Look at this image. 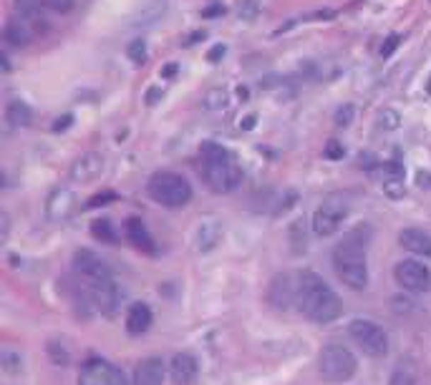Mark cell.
Wrapping results in <instances>:
<instances>
[{
	"mask_svg": "<svg viewBox=\"0 0 431 385\" xmlns=\"http://www.w3.org/2000/svg\"><path fill=\"white\" fill-rule=\"evenodd\" d=\"M298 307L305 317L318 325H328V322L338 320V315L343 312V302L335 295V290L323 280L318 272L303 270L298 275Z\"/></svg>",
	"mask_w": 431,
	"mask_h": 385,
	"instance_id": "obj_1",
	"label": "cell"
},
{
	"mask_svg": "<svg viewBox=\"0 0 431 385\" xmlns=\"http://www.w3.org/2000/svg\"><path fill=\"white\" fill-rule=\"evenodd\" d=\"M202 156V174L205 182L214 194H230L240 186L242 182V169L237 167L235 156L224 149L217 141H205L200 146Z\"/></svg>",
	"mask_w": 431,
	"mask_h": 385,
	"instance_id": "obj_2",
	"label": "cell"
},
{
	"mask_svg": "<svg viewBox=\"0 0 431 385\" xmlns=\"http://www.w3.org/2000/svg\"><path fill=\"white\" fill-rule=\"evenodd\" d=\"M361 232L356 230L333 249V270L338 280L353 292H361L368 288V259H366V239H361Z\"/></svg>",
	"mask_w": 431,
	"mask_h": 385,
	"instance_id": "obj_3",
	"label": "cell"
},
{
	"mask_svg": "<svg viewBox=\"0 0 431 385\" xmlns=\"http://www.w3.org/2000/svg\"><path fill=\"white\" fill-rule=\"evenodd\" d=\"M149 196L169 209H182L192 201V184L177 172H156L146 184Z\"/></svg>",
	"mask_w": 431,
	"mask_h": 385,
	"instance_id": "obj_4",
	"label": "cell"
},
{
	"mask_svg": "<svg viewBox=\"0 0 431 385\" xmlns=\"http://www.w3.org/2000/svg\"><path fill=\"white\" fill-rule=\"evenodd\" d=\"M358 370V360L345 345H326L318 355V373L326 383H343L351 380Z\"/></svg>",
	"mask_w": 431,
	"mask_h": 385,
	"instance_id": "obj_5",
	"label": "cell"
},
{
	"mask_svg": "<svg viewBox=\"0 0 431 385\" xmlns=\"http://www.w3.org/2000/svg\"><path fill=\"white\" fill-rule=\"evenodd\" d=\"M351 207H348V199L340 194H331L321 201V207L313 214V232L318 237H333L335 232L343 227L345 217H348Z\"/></svg>",
	"mask_w": 431,
	"mask_h": 385,
	"instance_id": "obj_6",
	"label": "cell"
},
{
	"mask_svg": "<svg viewBox=\"0 0 431 385\" xmlns=\"http://www.w3.org/2000/svg\"><path fill=\"white\" fill-rule=\"evenodd\" d=\"M348 335H351V340L366 355L384 357L386 353H389V335H386V330L381 328V325H376V322L358 317V320H353L351 325H348Z\"/></svg>",
	"mask_w": 431,
	"mask_h": 385,
	"instance_id": "obj_7",
	"label": "cell"
},
{
	"mask_svg": "<svg viewBox=\"0 0 431 385\" xmlns=\"http://www.w3.org/2000/svg\"><path fill=\"white\" fill-rule=\"evenodd\" d=\"M393 280L398 282V288L408 290V292H429L431 290V270L419 259H401L393 267Z\"/></svg>",
	"mask_w": 431,
	"mask_h": 385,
	"instance_id": "obj_8",
	"label": "cell"
},
{
	"mask_svg": "<svg viewBox=\"0 0 431 385\" xmlns=\"http://www.w3.org/2000/svg\"><path fill=\"white\" fill-rule=\"evenodd\" d=\"M79 385H127V378L114 362L104 360V357H91L81 368Z\"/></svg>",
	"mask_w": 431,
	"mask_h": 385,
	"instance_id": "obj_9",
	"label": "cell"
},
{
	"mask_svg": "<svg viewBox=\"0 0 431 385\" xmlns=\"http://www.w3.org/2000/svg\"><path fill=\"white\" fill-rule=\"evenodd\" d=\"M74 270L79 272L84 280H88L91 285H101V282L114 280L111 275V267L106 265L104 259L98 257L91 249H76L74 252Z\"/></svg>",
	"mask_w": 431,
	"mask_h": 385,
	"instance_id": "obj_10",
	"label": "cell"
},
{
	"mask_svg": "<svg viewBox=\"0 0 431 385\" xmlns=\"http://www.w3.org/2000/svg\"><path fill=\"white\" fill-rule=\"evenodd\" d=\"M91 288H93L91 290L93 305L104 312V315L114 317L116 312L121 310V302H124V292L119 290V285H116L114 280H109V282H101V285H91Z\"/></svg>",
	"mask_w": 431,
	"mask_h": 385,
	"instance_id": "obj_11",
	"label": "cell"
},
{
	"mask_svg": "<svg viewBox=\"0 0 431 385\" xmlns=\"http://www.w3.org/2000/svg\"><path fill=\"white\" fill-rule=\"evenodd\" d=\"M104 172V156L96 154V151H88V154H81L79 159L71 164V179L76 184H88L93 179L101 177Z\"/></svg>",
	"mask_w": 431,
	"mask_h": 385,
	"instance_id": "obj_12",
	"label": "cell"
},
{
	"mask_svg": "<svg viewBox=\"0 0 431 385\" xmlns=\"http://www.w3.org/2000/svg\"><path fill=\"white\" fill-rule=\"evenodd\" d=\"M74 209H76V194L71 189L58 186V189H53L51 194H48L46 217L51 219V222H64V219H69L71 214H74Z\"/></svg>",
	"mask_w": 431,
	"mask_h": 385,
	"instance_id": "obj_13",
	"label": "cell"
},
{
	"mask_svg": "<svg viewBox=\"0 0 431 385\" xmlns=\"http://www.w3.org/2000/svg\"><path fill=\"white\" fill-rule=\"evenodd\" d=\"M169 375L174 385H195L200 378V362L192 353H177L169 362Z\"/></svg>",
	"mask_w": 431,
	"mask_h": 385,
	"instance_id": "obj_14",
	"label": "cell"
},
{
	"mask_svg": "<svg viewBox=\"0 0 431 385\" xmlns=\"http://www.w3.org/2000/svg\"><path fill=\"white\" fill-rule=\"evenodd\" d=\"M164 375H167L164 360L151 355L137 365V370H134V385H164Z\"/></svg>",
	"mask_w": 431,
	"mask_h": 385,
	"instance_id": "obj_15",
	"label": "cell"
},
{
	"mask_svg": "<svg viewBox=\"0 0 431 385\" xmlns=\"http://www.w3.org/2000/svg\"><path fill=\"white\" fill-rule=\"evenodd\" d=\"M398 242H401V247L406 252L416 254V257H424V259H431V235L424 230H403L398 235Z\"/></svg>",
	"mask_w": 431,
	"mask_h": 385,
	"instance_id": "obj_16",
	"label": "cell"
},
{
	"mask_svg": "<svg viewBox=\"0 0 431 385\" xmlns=\"http://www.w3.org/2000/svg\"><path fill=\"white\" fill-rule=\"evenodd\" d=\"M16 11L21 16V20H25L35 33H46L48 30V18L43 16L40 0H16Z\"/></svg>",
	"mask_w": 431,
	"mask_h": 385,
	"instance_id": "obj_17",
	"label": "cell"
},
{
	"mask_svg": "<svg viewBox=\"0 0 431 385\" xmlns=\"http://www.w3.org/2000/svg\"><path fill=\"white\" fill-rule=\"evenodd\" d=\"M219 239H222V225H219L217 219H205V222H200V227H197L195 232L197 252H212L219 244Z\"/></svg>",
	"mask_w": 431,
	"mask_h": 385,
	"instance_id": "obj_18",
	"label": "cell"
},
{
	"mask_svg": "<svg viewBox=\"0 0 431 385\" xmlns=\"http://www.w3.org/2000/svg\"><path fill=\"white\" fill-rule=\"evenodd\" d=\"M151 320H154L151 307L146 305V302H134L127 312V320H124L127 322V333L129 335H144L151 328Z\"/></svg>",
	"mask_w": 431,
	"mask_h": 385,
	"instance_id": "obj_19",
	"label": "cell"
},
{
	"mask_svg": "<svg viewBox=\"0 0 431 385\" xmlns=\"http://www.w3.org/2000/svg\"><path fill=\"white\" fill-rule=\"evenodd\" d=\"M35 30L30 28L25 20H21V18H16V20H8L6 23V30H3V38L11 43V46H18V48H25L30 43V40L35 38Z\"/></svg>",
	"mask_w": 431,
	"mask_h": 385,
	"instance_id": "obj_20",
	"label": "cell"
},
{
	"mask_svg": "<svg viewBox=\"0 0 431 385\" xmlns=\"http://www.w3.org/2000/svg\"><path fill=\"white\" fill-rule=\"evenodd\" d=\"M127 237L134 247L142 249V252H154V239H151L149 230L139 217H129L127 219Z\"/></svg>",
	"mask_w": 431,
	"mask_h": 385,
	"instance_id": "obj_21",
	"label": "cell"
},
{
	"mask_svg": "<svg viewBox=\"0 0 431 385\" xmlns=\"http://www.w3.org/2000/svg\"><path fill=\"white\" fill-rule=\"evenodd\" d=\"M30 119H33V111H30V106L25 104V101H11V104L6 106V121L8 126L13 129H25L30 124Z\"/></svg>",
	"mask_w": 431,
	"mask_h": 385,
	"instance_id": "obj_22",
	"label": "cell"
},
{
	"mask_svg": "<svg viewBox=\"0 0 431 385\" xmlns=\"http://www.w3.org/2000/svg\"><path fill=\"white\" fill-rule=\"evenodd\" d=\"M202 104H205V109L207 111L224 109V106H227V91H224V88H212V91L205 93Z\"/></svg>",
	"mask_w": 431,
	"mask_h": 385,
	"instance_id": "obj_23",
	"label": "cell"
},
{
	"mask_svg": "<svg viewBox=\"0 0 431 385\" xmlns=\"http://www.w3.org/2000/svg\"><path fill=\"white\" fill-rule=\"evenodd\" d=\"M91 232L96 239H104V242H114L116 235H114V227H111L109 219H96L91 225Z\"/></svg>",
	"mask_w": 431,
	"mask_h": 385,
	"instance_id": "obj_24",
	"label": "cell"
},
{
	"mask_svg": "<svg viewBox=\"0 0 431 385\" xmlns=\"http://www.w3.org/2000/svg\"><path fill=\"white\" fill-rule=\"evenodd\" d=\"M40 6L53 13H71L76 6V0H40Z\"/></svg>",
	"mask_w": 431,
	"mask_h": 385,
	"instance_id": "obj_25",
	"label": "cell"
},
{
	"mask_svg": "<svg viewBox=\"0 0 431 385\" xmlns=\"http://www.w3.org/2000/svg\"><path fill=\"white\" fill-rule=\"evenodd\" d=\"M353 116H356V111H353L351 104L340 106V109L335 111V126H340V129L351 126V124H353Z\"/></svg>",
	"mask_w": 431,
	"mask_h": 385,
	"instance_id": "obj_26",
	"label": "cell"
},
{
	"mask_svg": "<svg viewBox=\"0 0 431 385\" xmlns=\"http://www.w3.org/2000/svg\"><path fill=\"white\" fill-rule=\"evenodd\" d=\"M323 156H326V159H331V161L343 159V156H345L343 144H340V141H335V138H331V141H328V144L323 146Z\"/></svg>",
	"mask_w": 431,
	"mask_h": 385,
	"instance_id": "obj_27",
	"label": "cell"
},
{
	"mask_svg": "<svg viewBox=\"0 0 431 385\" xmlns=\"http://www.w3.org/2000/svg\"><path fill=\"white\" fill-rule=\"evenodd\" d=\"M398 124H401V119H398V114H396V111H391V109H386L384 114L379 116V126L386 129V131H393Z\"/></svg>",
	"mask_w": 431,
	"mask_h": 385,
	"instance_id": "obj_28",
	"label": "cell"
},
{
	"mask_svg": "<svg viewBox=\"0 0 431 385\" xmlns=\"http://www.w3.org/2000/svg\"><path fill=\"white\" fill-rule=\"evenodd\" d=\"M127 56L132 58L134 64H144V58H146V43H144V40H134L132 46L127 48Z\"/></svg>",
	"mask_w": 431,
	"mask_h": 385,
	"instance_id": "obj_29",
	"label": "cell"
},
{
	"mask_svg": "<svg viewBox=\"0 0 431 385\" xmlns=\"http://www.w3.org/2000/svg\"><path fill=\"white\" fill-rule=\"evenodd\" d=\"M237 11H240V18L253 20L260 11V0H240V8H237Z\"/></svg>",
	"mask_w": 431,
	"mask_h": 385,
	"instance_id": "obj_30",
	"label": "cell"
},
{
	"mask_svg": "<svg viewBox=\"0 0 431 385\" xmlns=\"http://www.w3.org/2000/svg\"><path fill=\"white\" fill-rule=\"evenodd\" d=\"M384 191L391 199H398V196H403V182L401 179H384Z\"/></svg>",
	"mask_w": 431,
	"mask_h": 385,
	"instance_id": "obj_31",
	"label": "cell"
},
{
	"mask_svg": "<svg viewBox=\"0 0 431 385\" xmlns=\"http://www.w3.org/2000/svg\"><path fill=\"white\" fill-rule=\"evenodd\" d=\"M114 199H116L114 191H104V194H96L93 199H88L86 209H96V207H101V204H109V201H114Z\"/></svg>",
	"mask_w": 431,
	"mask_h": 385,
	"instance_id": "obj_32",
	"label": "cell"
},
{
	"mask_svg": "<svg viewBox=\"0 0 431 385\" xmlns=\"http://www.w3.org/2000/svg\"><path fill=\"white\" fill-rule=\"evenodd\" d=\"M398 43H401V35H396V33H393V35H389V38H386V43H384V46H381V56H384V58H389L393 51H396V46H398Z\"/></svg>",
	"mask_w": 431,
	"mask_h": 385,
	"instance_id": "obj_33",
	"label": "cell"
},
{
	"mask_svg": "<svg viewBox=\"0 0 431 385\" xmlns=\"http://www.w3.org/2000/svg\"><path fill=\"white\" fill-rule=\"evenodd\" d=\"M391 385H414V373H406V370L398 368L391 378Z\"/></svg>",
	"mask_w": 431,
	"mask_h": 385,
	"instance_id": "obj_34",
	"label": "cell"
},
{
	"mask_svg": "<svg viewBox=\"0 0 431 385\" xmlns=\"http://www.w3.org/2000/svg\"><path fill=\"white\" fill-rule=\"evenodd\" d=\"M222 13H224L222 3H209V8L202 11V18H217V16H222Z\"/></svg>",
	"mask_w": 431,
	"mask_h": 385,
	"instance_id": "obj_35",
	"label": "cell"
},
{
	"mask_svg": "<svg viewBox=\"0 0 431 385\" xmlns=\"http://www.w3.org/2000/svg\"><path fill=\"white\" fill-rule=\"evenodd\" d=\"M71 124H74V116H71V114L61 116V119L53 121V131H66V129H69Z\"/></svg>",
	"mask_w": 431,
	"mask_h": 385,
	"instance_id": "obj_36",
	"label": "cell"
},
{
	"mask_svg": "<svg viewBox=\"0 0 431 385\" xmlns=\"http://www.w3.org/2000/svg\"><path fill=\"white\" fill-rule=\"evenodd\" d=\"M161 96H164V91H161V86H154V88H149V91H146V98H144V101H146V106H154Z\"/></svg>",
	"mask_w": 431,
	"mask_h": 385,
	"instance_id": "obj_37",
	"label": "cell"
},
{
	"mask_svg": "<svg viewBox=\"0 0 431 385\" xmlns=\"http://www.w3.org/2000/svg\"><path fill=\"white\" fill-rule=\"evenodd\" d=\"M224 51H227V48H224V46H214L212 51L207 53V58H209V61H219V58L224 56Z\"/></svg>",
	"mask_w": 431,
	"mask_h": 385,
	"instance_id": "obj_38",
	"label": "cell"
},
{
	"mask_svg": "<svg viewBox=\"0 0 431 385\" xmlns=\"http://www.w3.org/2000/svg\"><path fill=\"white\" fill-rule=\"evenodd\" d=\"M255 121H258V116H255V114H250V116H245V119L240 121V126L245 129V131H250V129L255 126Z\"/></svg>",
	"mask_w": 431,
	"mask_h": 385,
	"instance_id": "obj_39",
	"label": "cell"
},
{
	"mask_svg": "<svg viewBox=\"0 0 431 385\" xmlns=\"http://www.w3.org/2000/svg\"><path fill=\"white\" fill-rule=\"evenodd\" d=\"M416 182H419V186H426V189H431V174L419 172V177H416Z\"/></svg>",
	"mask_w": 431,
	"mask_h": 385,
	"instance_id": "obj_40",
	"label": "cell"
},
{
	"mask_svg": "<svg viewBox=\"0 0 431 385\" xmlns=\"http://www.w3.org/2000/svg\"><path fill=\"white\" fill-rule=\"evenodd\" d=\"M0 64H3V71H6V73H11V58H8V53H3V56H0Z\"/></svg>",
	"mask_w": 431,
	"mask_h": 385,
	"instance_id": "obj_41",
	"label": "cell"
},
{
	"mask_svg": "<svg viewBox=\"0 0 431 385\" xmlns=\"http://www.w3.org/2000/svg\"><path fill=\"white\" fill-rule=\"evenodd\" d=\"M174 73H177V64H167V69H164V73L161 76H164V78H172Z\"/></svg>",
	"mask_w": 431,
	"mask_h": 385,
	"instance_id": "obj_42",
	"label": "cell"
},
{
	"mask_svg": "<svg viewBox=\"0 0 431 385\" xmlns=\"http://www.w3.org/2000/svg\"><path fill=\"white\" fill-rule=\"evenodd\" d=\"M429 91H431V78H429Z\"/></svg>",
	"mask_w": 431,
	"mask_h": 385,
	"instance_id": "obj_43",
	"label": "cell"
}]
</instances>
